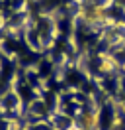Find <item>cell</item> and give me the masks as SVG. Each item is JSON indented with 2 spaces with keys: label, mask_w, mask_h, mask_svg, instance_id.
<instances>
[{
  "label": "cell",
  "mask_w": 125,
  "mask_h": 130,
  "mask_svg": "<svg viewBox=\"0 0 125 130\" xmlns=\"http://www.w3.org/2000/svg\"><path fill=\"white\" fill-rule=\"evenodd\" d=\"M78 18L84 24L92 26V28H102V26H113V18H111V10L109 4L106 2H94V4H80L78 10Z\"/></svg>",
  "instance_id": "1"
},
{
  "label": "cell",
  "mask_w": 125,
  "mask_h": 130,
  "mask_svg": "<svg viewBox=\"0 0 125 130\" xmlns=\"http://www.w3.org/2000/svg\"><path fill=\"white\" fill-rule=\"evenodd\" d=\"M98 120H100L98 110H84L78 118V126H80V130H96Z\"/></svg>",
  "instance_id": "2"
},
{
  "label": "cell",
  "mask_w": 125,
  "mask_h": 130,
  "mask_svg": "<svg viewBox=\"0 0 125 130\" xmlns=\"http://www.w3.org/2000/svg\"><path fill=\"white\" fill-rule=\"evenodd\" d=\"M2 22H4V14H2V10H0V26H2Z\"/></svg>",
  "instance_id": "3"
}]
</instances>
